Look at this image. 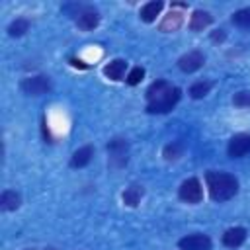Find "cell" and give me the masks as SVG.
Instances as JSON below:
<instances>
[{"mask_svg":"<svg viewBox=\"0 0 250 250\" xmlns=\"http://www.w3.org/2000/svg\"><path fill=\"white\" fill-rule=\"evenodd\" d=\"M92 156H94V148H92L90 145H86V146L78 148V150L72 154V158H70V166H72V168H84L86 164H90Z\"/></svg>","mask_w":250,"mask_h":250,"instance_id":"obj_16","label":"cell"},{"mask_svg":"<svg viewBox=\"0 0 250 250\" xmlns=\"http://www.w3.org/2000/svg\"><path fill=\"white\" fill-rule=\"evenodd\" d=\"M211 39H213V41H217V39H219V41H223V39H225V35H223V33H213V35H211Z\"/></svg>","mask_w":250,"mask_h":250,"instance_id":"obj_24","label":"cell"},{"mask_svg":"<svg viewBox=\"0 0 250 250\" xmlns=\"http://www.w3.org/2000/svg\"><path fill=\"white\" fill-rule=\"evenodd\" d=\"M184 154V145L180 141H172L170 145L164 146V158L166 160H178Z\"/></svg>","mask_w":250,"mask_h":250,"instance_id":"obj_20","label":"cell"},{"mask_svg":"<svg viewBox=\"0 0 250 250\" xmlns=\"http://www.w3.org/2000/svg\"><path fill=\"white\" fill-rule=\"evenodd\" d=\"M232 23L242 27V29H250V8H240L232 14Z\"/></svg>","mask_w":250,"mask_h":250,"instance_id":"obj_18","label":"cell"},{"mask_svg":"<svg viewBox=\"0 0 250 250\" xmlns=\"http://www.w3.org/2000/svg\"><path fill=\"white\" fill-rule=\"evenodd\" d=\"M143 195H145L143 186L133 184V186H129V188L123 191V203H125V205H129V207H137V205L141 203Z\"/></svg>","mask_w":250,"mask_h":250,"instance_id":"obj_17","label":"cell"},{"mask_svg":"<svg viewBox=\"0 0 250 250\" xmlns=\"http://www.w3.org/2000/svg\"><path fill=\"white\" fill-rule=\"evenodd\" d=\"M209 90H211V82H207V80H199V82L191 84V88H189V96H191L193 100H199V98H205V96L209 94Z\"/></svg>","mask_w":250,"mask_h":250,"instance_id":"obj_19","label":"cell"},{"mask_svg":"<svg viewBox=\"0 0 250 250\" xmlns=\"http://www.w3.org/2000/svg\"><path fill=\"white\" fill-rule=\"evenodd\" d=\"M205 182H207V189L213 201H229L230 197L236 195L238 191V180L229 174V172H217V170H209L205 174Z\"/></svg>","mask_w":250,"mask_h":250,"instance_id":"obj_2","label":"cell"},{"mask_svg":"<svg viewBox=\"0 0 250 250\" xmlns=\"http://www.w3.org/2000/svg\"><path fill=\"white\" fill-rule=\"evenodd\" d=\"M178 195L182 201L186 203H199L203 199V188H201V182L197 178H188L182 182L180 189H178Z\"/></svg>","mask_w":250,"mask_h":250,"instance_id":"obj_5","label":"cell"},{"mask_svg":"<svg viewBox=\"0 0 250 250\" xmlns=\"http://www.w3.org/2000/svg\"><path fill=\"white\" fill-rule=\"evenodd\" d=\"M27 27H29V21H27L25 18H18V20H14V21L10 23L8 33H10L12 37H20V35H23V33L27 31Z\"/></svg>","mask_w":250,"mask_h":250,"instance_id":"obj_21","label":"cell"},{"mask_svg":"<svg viewBox=\"0 0 250 250\" xmlns=\"http://www.w3.org/2000/svg\"><path fill=\"white\" fill-rule=\"evenodd\" d=\"M145 78V68L143 66H135L129 74H127V78H125V82L129 84V86H137L141 80Z\"/></svg>","mask_w":250,"mask_h":250,"instance_id":"obj_23","label":"cell"},{"mask_svg":"<svg viewBox=\"0 0 250 250\" xmlns=\"http://www.w3.org/2000/svg\"><path fill=\"white\" fill-rule=\"evenodd\" d=\"M21 203V197L18 191L14 189H4L2 195H0V209L2 211H16Z\"/></svg>","mask_w":250,"mask_h":250,"instance_id":"obj_15","label":"cell"},{"mask_svg":"<svg viewBox=\"0 0 250 250\" xmlns=\"http://www.w3.org/2000/svg\"><path fill=\"white\" fill-rule=\"evenodd\" d=\"M182 23H184V14L178 12V10H170V12L162 18V21H160V31H164V33L178 31V29L182 27Z\"/></svg>","mask_w":250,"mask_h":250,"instance_id":"obj_11","label":"cell"},{"mask_svg":"<svg viewBox=\"0 0 250 250\" xmlns=\"http://www.w3.org/2000/svg\"><path fill=\"white\" fill-rule=\"evenodd\" d=\"M20 88L27 96H41V94H47L51 90V80H49V76L37 74V76L23 78L21 84H20Z\"/></svg>","mask_w":250,"mask_h":250,"instance_id":"obj_4","label":"cell"},{"mask_svg":"<svg viewBox=\"0 0 250 250\" xmlns=\"http://www.w3.org/2000/svg\"><path fill=\"white\" fill-rule=\"evenodd\" d=\"M227 152L230 158H242L250 152V133H238L229 141Z\"/></svg>","mask_w":250,"mask_h":250,"instance_id":"obj_6","label":"cell"},{"mask_svg":"<svg viewBox=\"0 0 250 250\" xmlns=\"http://www.w3.org/2000/svg\"><path fill=\"white\" fill-rule=\"evenodd\" d=\"M107 154H109V160H107L109 168H113V170L123 168L129 160V143L125 139H119V137L111 139L107 145Z\"/></svg>","mask_w":250,"mask_h":250,"instance_id":"obj_3","label":"cell"},{"mask_svg":"<svg viewBox=\"0 0 250 250\" xmlns=\"http://www.w3.org/2000/svg\"><path fill=\"white\" fill-rule=\"evenodd\" d=\"M211 21H213V18H211L209 12H205V10H195V12L191 14V18H189V29H191V31H203Z\"/></svg>","mask_w":250,"mask_h":250,"instance_id":"obj_14","label":"cell"},{"mask_svg":"<svg viewBox=\"0 0 250 250\" xmlns=\"http://www.w3.org/2000/svg\"><path fill=\"white\" fill-rule=\"evenodd\" d=\"M76 16H78L76 18V25L80 29H84V31H90V29H94L100 23V14L94 8H90V6H82Z\"/></svg>","mask_w":250,"mask_h":250,"instance_id":"obj_9","label":"cell"},{"mask_svg":"<svg viewBox=\"0 0 250 250\" xmlns=\"http://www.w3.org/2000/svg\"><path fill=\"white\" fill-rule=\"evenodd\" d=\"M125 70H127V61H123V59H113L111 62H107V64L104 66L105 78H109V80H113V82L123 80Z\"/></svg>","mask_w":250,"mask_h":250,"instance_id":"obj_12","label":"cell"},{"mask_svg":"<svg viewBox=\"0 0 250 250\" xmlns=\"http://www.w3.org/2000/svg\"><path fill=\"white\" fill-rule=\"evenodd\" d=\"M244 240H246V229H244V227L227 229L225 234H223V244H225L227 248H238Z\"/></svg>","mask_w":250,"mask_h":250,"instance_id":"obj_10","label":"cell"},{"mask_svg":"<svg viewBox=\"0 0 250 250\" xmlns=\"http://www.w3.org/2000/svg\"><path fill=\"white\" fill-rule=\"evenodd\" d=\"M178 246L180 250H211V238L207 234L195 232V234H188L180 238Z\"/></svg>","mask_w":250,"mask_h":250,"instance_id":"obj_7","label":"cell"},{"mask_svg":"<svg viewBox=\"0 0 250 250\" xmlns=\"http://www.w3.org/2000/svg\"><path fill=\"white\" fill-rule=\"evenodd\" d=\"M232 104L236 107H250V90H240L232 96Z\"/></svg>","mask_w":250,"mask_h":250,"instance_id":"obj_22","label":"cell"},{"mask_svg":"<svg viewBox=\"0 0 250 250\" xmlns=\"http://www.w3.org/2000/svg\"><path fill=\"white\" fill-rule=\"evenodd\" d=\"M182 98V90L166 80H156L146 90V111L148 113H168Z\"/></svg>","mask_w":250,"mask_h":250,"instance_id":"obj_1","label":"cell"},{"mask_svg":"<svg viewBox=\"0 0 250 250\" xmlns=\"http://www.w3.org/2000/svg\"><path fill=\"white\" fill-rule=\"evenodd\" d=\"M162 8H164V2H162V0H152V2H146V4L141 8L139 16H141V20H143V21L150 23V21H154V20H156V16H160Z\"/></svg>","mask_w":250,"mask_h":250,"instance_id":"obj_13","label":"cell"},{"mask_svg":"<svg viewBox=\"0 0 250 250\" xmlns=\"http://www.w3.org/2000/svg\"><path fill=\"white\" fill-rule=\"evenodd\" d=\"M203 62H205V57L201 51H189L178 59V66L182 72H195L203 66Z\"/></svg>","mask_w":250,"mask_h":250,"instance_id":"obj_8","label":"cell"}]
</instances>
